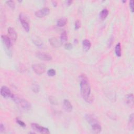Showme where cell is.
Listing matches in <instances>:
<instances>
[{
  "instance_id": "6da1fadb",
  "label": "cell",
  "mask_w": 134,
  "mask_h": 134,
  "mask_svg": "<svg viewBox=\"0 0 134 134\" xmlns=\"http://www.w3.org/2000/svg\"><path fill=\"white\" fill-rule=\"evenodd\" d=\"M80 92L82 98L86 102L90 103L91 100V87L88 78L85 75H82L80 77Z\"/></svg>"
},
{
  "instance_id": "7a4b0ae2",
  "label": "cell",
  "mask_w": 134,
  "mask_h": 134,
  "mask_svg": "<svg viewBox=\"0 0 134 134\" xmlns=\"http://www.w3.org/2000/svg\"><path fill=\"white\" fill-rule=\"evenodd\" d=\"M11 98L14 100V102H15L17 104H18V105H19L25 111H29L31 109V104L27 100L19 98L14 94H12Z\"/></svg>"
},
{
  "instance_id": "3957f363",
  "label": "cell",
  "mask_w": 134,
  "mask_h": 134,
  "mask_svg": "<svg viewBox=\"0 0 134 134\" xmlns=\"http://www.w3.org/2000/svg\"><path fill=\"white\" fill-rule=\"evenodd\" d=\"M19 19L21 23L22 24L23 27L27 32H28L30 30V26L28 17L26 16L25 14L22 13L19 15Z\"/></svg>"
},
{
  "instance_id": "277c9868",
  "label": "cell",
  "mask_w": 134,
  "mask_h": 134,
  "mask_svg": "<svg viewBox=\"0 0 134 134\" xmlns=\"http://www.w3.org/2000/svg\"><path fill=\"white\" fill-rule=\"evenodd\" d=\"M32 68L37 75H41L45 72L46 66L44 64L38 63L32 65Z\"/></svg>"
},
{
  "instance_id": "5b68a950",
  "label": "cell",
  "mask_w": 134,
  "mask_h": 134,
  "mask_svg": "<svg viewBox=\"0 0 134 134\" xmlns=\"http://www.w3.org/2000/svg\"><path fill=\"white\" fill-rule=\"evenodd\" d=\"M31 127L33 130H34L37 132H39L41 133L44 134H49L50 131L47 128L41 126L37 124L36 123H32L31 124Z\"/></svg>"
},
{
  "instance_id": "8992f818",
  "label": "cell",
  "mask_w": 134,
  "mask_h": 134,
  "mask_svg": "<svg viewBox=\"0 0 134 134\" xmlns=\"http://www.w3.org/2000/svg\"><path fill=\"white\" fill-rule=\"evenodd\" d=\"M36 56L40 60L46 61H50L52 59L51 56L50 54L45 52H37L36 53Z\"/></svg>"
},
{
  "instance_id": "52a82bcc",
  "label": "cell",
  "mask_w": 134,
  "mask_h": 134,
  "mask_svg": "<svg viewBox=\"0 0 134 134\" xmlns=\"http://www.w3.org/2000/svg\"><path fill=\"white\" fill-rule=\"evenodd\" d=\"M50 13V10L48 8H44L42 9L38 10L35 12V15L38 18L44 17L48 15Z\"/></svg>"
},
{
  "instance_id": "ba28073f",
  "label": "cell",
  "mask_w": 134,
  "mask_h": 134,
  "mask_svg": "<svg viewBox=\"0 0 134 134\" xmlns=\"http://www.w3.org/2000/svg\"><path fill=\"white\" fill-rule=\"evenodd\" d=\"M1 94L4 97H11L13 94H12L10 90L5 86H2L1 89Z\"/></svg>"
},
{
  "instance_id": "9c48e42d",
  "label": "cell",
  "mask_w": 134,
  "mask_h": 134,
  "mask_svg": "<svg viewBox=\"0 0 134 134\" xmlns=\"http://www.w3.org/2000/svg\"><path fill=\"white\" fill-rule=\"evenodd\" d=\"M8 31L9 36H10L9 37L10 38L11 41H12L13 42H15L16 41L17 37V33H16V31L15 30V29L13 27H9L8 28Z\"/></svg>"
},
{
  "instance_id": "30bf717a",
  "label": "cell",
  "mask_w": 134,
  "mask_h": 134,
  "mask_svg": "<svg viewBox=\"0 0 134 134\" xmlns=\"http://www.w3.org/2000/svg\"><path fill=\"white\" fill-rule=\"evenodd\" d=\"M1 38L4 45L6 47V48H7V49H9L11 46V40L10 38L8 36L3 35L1 36Z\"/></svg>"
},
{
  "instance_id": "8fae6325",
  "label": "cell",
  "mask_w": 134,
  "mask_h": 134,
  "mask_svg": "<svg viewBox=\"0 0 134 134\" xmlns=\"http://www.w3.org/2000/svg\"><path fill=\"white\" fill-rule=\"evenodd\" d=\"M50 44L54 47H59L61 46L62 43L60 41L55 37H52L49 39V40Z\"/></svg>"
},
{
  "instance_id": "7c38bea8",
  "label": "cell",
  "mask_w": 134,
  "mask_h": 134,
  "mask_svg": "<svg viewBox=\"0 0 134 134\" xmlns=\"http://www.w3.org/2000/svg\"><path fill=\"white\" fill-rule=\"evenodd\" d=\"M63 108L67 112H71L72 110V105L68 99H64L63 100Z\"/></svg>"
},
{
  "instance_id": "4fadbf2b",
  "label": "cell",
  "mask_w": 134,
  "mask_h": 134,
  "mask_svg": "<svg viewBox=\"0 0 134 134\" xmlns=\"http://www.w3.org/2000/svg\"><path fill=\"white\" fill-rule=\"evenodd\" d=\"M91 128L93 132L98 133L102 131V127L98 123H95L92 124Z\"/></svg>"
},
{
  "instance_id": "5bb4252c",
  "label": "cell",
  "mask_w": 134,
  "mask_h": 134,
  "mask_svg": "<svg viewBox=\"0 0 134 134\" xmlns=\"http://www.w3.org/2000/svg\"><path fill=\"white\" fill-rule=\"evenodd\" d=\"M125 101L126 104L130 106V107H132L133 104V95L132 94H129L125 96Z\"/></svg>"
},
{
  "instance_id": "9a60e30c",
  "label": "cell",
  "mask_w": 134,
  "mask_h": 134,
  "mask_svg": "<svg viewBox=\"0 0 134 134\" xmlns=\"http://www.w3.org/2000/svg\"><path fill=\"white\" fill-rule=\"evenodd\" d=\"M32 42L37 47H38V48H43L44 47V43L43 42V41L42 40L40 39L39 38L36 37H34V38H32Z\"/></svg>"
},
{
  "instance_id": "2e32d148",
  "label": "cell",
  "mask_w": 134,
  "mask_h": 134,
  "mask_svg": "<svg viewBox=\"0 0 134 134\" xmlns=\"http://www.w3.org/2000/svg\"><path fill=\"white\" fill-rule=\"evenodd\" d=\"M82 46L83 50L85 51H88L91 48V44L90 41L88 39H84L82 42Z\"/></svg>"
},
{
  "instance_id": "e0dca14e",
  "label": "cell",
  "mask_w": 134,
  "mask_h": 134,
  "mask_svg": "<svg viewBox=\"0 0 134 134\" xmlns=\"http://www.w3.org/2000/svg\"><path fill=\"white\" fill-rule=\"evenodd\" d=\"M85 119L86 120V121L89 122V123L91 124H93V123H97V120L95 118V117H94L93 115H90V114H88L86 115L85 117Z\"/></svg>"
},
{
  "instance_id": "ac0fdd59",
  "label": "cell",
  "mask_w": 134,
  "mask_h": 134,
  "mask_svg": "<svg viewBox=\"0 0 134 134\" xmlns=\"http://www.w3.org/2000/svg\"><path fill=\"white\" fill-rule=\"evenodd\" d=\"M67 21H68V19H67L66 17H62L59 19L57 23V26L60 27L64 26L67 23Z\"/></svg>"
},
{
  "instance_id": "d6986e66",
  "label": "cell",
  "mask_w": 134,
  "mask_h": 134,
  "mask_svg": "<svg viewBox=\"0 0 134 134\" xmlns=\"http://www.w3.org/2000/svg\"><path fill=\"white\" fill-rule=\"evenodd\" d=\"M133 114H131L130 115L129 117V120H128V128L129 130H132L133 129Z\"/></svg>"
},
{
  "instance_id": "ffe728a7",
  "label": "cell",
  "mask_w": 134,
  "mask_h": 134,
  "mask_svg": "<svg viewBox=\"0 0 134 134\" xmlns=\"http://www.w3.org/2000/svg\"><path fill=\"white\" fill-rule=\"evenodd\" d=\"M109 14V11L106 9H104L102 10V11L99 13L100 18L102 20H104Z\"/></svg>"
},
{
  "instance_id": "44dd1931",
  "label": "cell",
  "mask_w": 134,
  "mask_h": 134,
  "mask_svg": "<svg viewBox=\"0 0 134 134\" xmlns=\"http://www.w3.org/2000/svg\"><path fill=\"white\" fill-rule=\"evenodd\" d=\"M115 52L116 55L117 57H120L122 55V50H121V45L120 43H118L116 46L115 48Z\"/></svg>"
},
{
  "instance_id": "7402d4cb",
  "label": "cell",
  "mask_w": 134,
  "mask_h": 134,
  "mask_svg": "<svg viewBox=\"0 0 134 134\" xmlns=\"http://www.w3.org/2000/svg\"><path fill=\"white\" fill-rule=\"evenodd\" d=\"M31 89L35 93H37L39 92V90H40L39 85H38V83L34 82L32 84Z\"/></svg>"
},
{
  "instance_id": "603a6c76",
  "label": "cell",
  "mask_w": 134,
  "mask_h": 134,
  "mask_svg": "<svg viewBox=\"0 0 134 134\" xmlns=\"http://www.w3.org/2000/svg\"><path fill=\"white\" fill-rule=\"evenodd\" d=\"M67 41V35L65 31H63L61 34V36H60V41L63 44L66 42Z\"/></svg>"
},
{
  "instance_id": "cb8c5ba5",
  "label": "cell",
  "mask_w": 134,
  "mask_h": 134,
  "mask_svg": "<svg viewBox=\"0 0 134 134\" xmlns=\"http://www.w3.org/2000/svg\"><path fill=\"white\" fill-rule=\"evenodd\" d=\"M47 75L49 77H53L56 75V71L55 70L51 69L47 71Z\"/></svg>"
},
{
  "instance_id": "d4e9b609",
  "label": "cell",
  "mask_w": 134,
  "mask_h": 134,
  "mask_svg": "<svg viewBox=\"0 0 134 134\" xmlns=\"http://www.w3.org/2000/svg\"><path fill=\"white\" fill-rule=\"evenodd\" d=\"M6 4H7L12 9H14L15 8V4L14 3V1H8L6 2Z\"/></svg>"
},
{
  "instance_id": "484cf974",
  "label": "cell",
  "mask_w": 134,
  "mask_h": 134,
  "mask_svg": "<svg viewBox=\"0 0 134 134\" xmlns=\"http://www.w3.org/2000/svg\"><path fill=\"white\" fill-rule=\"evenodd\" d=\"M49 102L51 104H53V105H56L57 104V100L56 99V98L53 97L52 96H50L49 97Z\"/></svg>"
},
{
  "instance_id": "4316f807",
  "label": "cell",
  "mask_w": 134,
  "mask_h": 134,
  "mask_svg": "<svg viewBox=\"0 0 134 134\" xmlns=\"http://www.w3.org/2000/svg\"><path fill=\"white\" fill-rule=\"evenodd\" d=\"M81 27V22L79 20H77L75 24V28L76 30H78Z\"/></svg>"
},
{
  "instance_id": "83f0119b",
  "label": "cell",
  "mask_w": 134,
  "mask_h": 134,
  "mask_svg": "<svg viewBox=\"0 0 134 134\" xmlns=\"http://www.w3.org/2000/svg\"><path fill=\"white\" fill-rule=\"evenodd\" d=\"M64 48L65 49L69 50H71V49H72L73 46L71 43H66L64 45Z\"/></svg>"
},
{
  "instance_id": "f1b7e54d",
  "label": "cell",
  "mask_w": 134,
  "mask_h": 134,
  "mask_svg": "<svg viewBox=\"0 0 134 134\" xmlns=\"http://www.w3.org/2000/svg\"><path fill=\"white\" fill-rule=\"evenodd\" d=\"M16 122L18 123V124L19 126H21L22 127H24H24H26V124H25V123L24 122H23L22 120H19V119H16Z\"/></svg>"
},
{
  "instance_id": "f546056e",
  "label": "cell",
  "mask_w": 134,
  "mask_h": 134,
  "mask_svg": "<svg viewBox=\"0 0 134 134\" xmlns=\"http://www.w3.org/2000/svg\"><path fill=\"white\" fill-rule=\"evenodd\" d=\"M113 41H114V38L113 37H111L109 40V42H108V47L110 48L111 46L112 45L113 43Z\"/></svg>"
},
{
  "instance_id": "4dcf8cb0",
  "label": "cell",
  "mask_w": 134,
  "mask_h": 134,
  "mask_svg": "<svg viewBox=\"0 0 134 134\" xmlns=\"http://www.w3.org/2000/svg\"><path fill=\"white\" fill-rule=\"evenodd\" d=\"M129 7H130V10L132 13L134 11V9H133V1H130L129 2Z\"/></svg>"
},
{
  "instance_id": "1f68e13d",
  "label": "cell",
  "mask_w": 134,
  "mask_h": 134,
  "mask_svg": "<svg viewBox=\"0 0 134 134\" xmlns=\"http://www.w3.org/2000/svg\"><path fill=\"white\" fill-rule=\"evenodd\" d=\"M5 130V128L4 127V125L2 124H1V125H0V131H1V132H2L4 131Z\"/></svg>"
},
{
  "instance_id": "d6a6232c",
  "label": "cell",
  "mask_w": 134,
  "mask_h": 134,
  "mask_svg": "<svg viewBox=\"0 0 134 134\" xmlns=\"http://www.w3.org/2000/svg\"><path fill=\"white\" fill-rule=\"evenodd\" d=\"M52 5H53V6H55V7H56V6H57V3L56 1H52Z\"/></svg>"
},
{
  "instance_id": "836d02e7",
  "label": "cell",
  "mask_w": 134,
  "mask_h": 134,
  "mask_svg": "<svg viewBox=\"0 0 134 134\" xmlns=\"http://www.w3.org/2000/svg\"><path fill=\"white\" fill-rule=\"evenodd\" d=\"M72 3V1H66V4L68 5H70Z\"/></svg>"
}]
</instances>
